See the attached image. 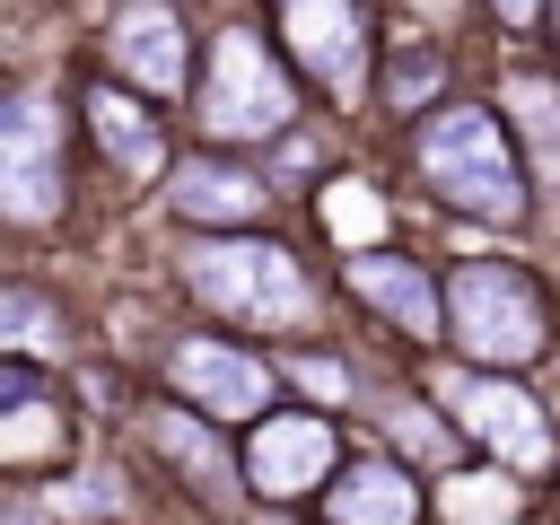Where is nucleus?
Wrapping results in <instances>:
<instances>
[{
  "mask_svg": "<svg viewBox=\"0 0 560 525\" xmlns=\"http://www.w3.org/2000/svg\"><path fill=\"white\" fill-rule=\"evenodd\" d=\"M166 280L228 332H262V341H315L324 332V271L271 236V228H228V236H175L166 245Z\"/></svg>",
  "mask_w": 560,
  "mask_h": 525,
  "instance_id": "f257e3e1",
  "label": "nucleus"
},
{
  "mask_svg": "<svg viewBox=\"0 0 560 525\" xmlns=\"http://www.w3.org/2000/svg\"><path fill=\"white\" fill-rule=\"evenodd\" d=\"M402 166L455 219H481V228H525L534 219L525 158H516V140H508V122H499L490 96H438L429 114H411Z\"/></svg>",
  "mask_w": 560,
  "mask_h": 525,
  "instance_id": "f03ea898",
  "label": "nucleus"
},
{
  "mask_svg": "<svg viewBox=\"0 0 560 525\" xmlns=\"http://www.w3.org/2000/svg\"><path fill=\"white\" fill-rule=\"evenodd\" d=\"M438 341H455L464 368H499V376L551 359L560 324H551L542 271H525L516 254H464V262H446V280H438Z\"/></svg>",
  "mask_w": 560,
  "mask_h": 525,
  "instance_id": "7ed1b4c3",
  "label": "nucleus"
},
{
  "mask_svg": "<svg viewBox=\"0 0 560 525\" xmlns=\"http://www.w3.org/2000/svg\"><path fill=\"white\" fill-rule=\"evenodd\" d=\"M184 105H192L201 149H245V158H254V149H271L280 131H298V79H289V61L271 52V35L245 26V18H228V26L192 52Z\"/></svg>",
  "mask_w": 560,
  "mask_h": 525,
  "instance_id": "20e7f679",
  "label": "nucleus"
},
{
  "mask_svg": "<svg viewBox=\"0 0 560 525\" xmlns=\"http://www.w3.org/2000/svg\"><path fill=\"white\" fill-rule=\"evenodd\" d=\"M429 402L446 411L464 455H490V472H508V481H551L560 472V420L516 376H499V368H438Z\"/></svg>",
  "mask_w": 560,
  "mask_h": 525,
  "instance_id": "39448f33",
  "label": "nucleus"
},
{
  "mask_svg": "<svg viewBox=\"0 0 560 525\" xmlns=\"http://www.w3.org/2000/svg\"><path fill=\"white\" fill-rule=\"evenodd\" d=\"M70 219V105L44 79L0 88V236H52Z\"/></svg>",
  "mask_w": 560,
  "mask_h": 525,
  "instance_id": "423d86ee",
  "label": "nucleus"
},
{
  "mask_svg": "<svg viewBox=\"0 0 560 525\" xmlns=\"http://www.w3.org/2000/svg\"><path fill=\"white\" fill-rule=\"evenodd\" d=\"M262 35L271 52L289 61L298 88H315L324 105H368V79H376V9L368 0H262Z\"/></svg>",
  "mask_w": 560,
  "mask_h": 525,
  "instance_id": "0eeeda50",
  "label": "nucleus"
},
{
  "mask_svg": "<svg viewBox=\"0 0 560 525\" xmlns=\"http://www.w3.org/2000/svg\"><path fill=\"white\" fill-rule=\"evenodd\" d=\"M158 394L201 411L210 429H245L280 402V376H271V350L262 341H236V332H210V324H175L158 341Z\"/></svg>",
  "mask_w": 560,
  "mask_h": 525,
  "instance_id": "6e6552de",
  "label": "nucleus"
},
{
  "mask_svg": "<svg viewBox=\"0 0 560 525\" xmlns=\"http://www.w3.org/2000/svg\"><path fill=\"white\" fill-rule=\"evenodd\" d=\"M158 210L184 228V236H228V228H271L280 210V184L262 158L245 149H175L158 166Z\"/></svg>",
  "mask_w": 560,
  "mask_h": 525,
  "instance_id": "1a4fd4ad",
  "label": "nucleus"
},
{
  "mask_svg": "<svg viewBox=\"0 0 560 525\" xmlns=\"http://www.w3.org/2000/svg\"><path fill=\"white\" fill-rule=\"evenodd\" d=\"M341 464V420L315 411V402H271L262 420H245V446H236V472H245V499L262 508H298L332 481Z\"/></svg>",
  "mask_w": 560,
  "mask_h": 525,
  "instance_id": "9d476101",
  "label": "nucleus"
},
{
  "mask_svg": "<svg viewBox=\"0 0 560 525\" xmlns=\"http://www.w3.org/2000/svg\"><path fill=\"white\" fill-rule=\"evenodd\" d=\"M192 52H201V35H192L184 0H105V18H96L105 79H122L149 105H175L192 88Z\"/></svg>",
  "mask_w": 560,
  "mask_h": 525,
  "instance_id": "9b49d317",
  "label": "nucleus"
},
{
  "mask_svg": "<svg viewBox=\"0 0 560 525\" xmlns=\"http://www.w3.org/2000/svg\"><path fill=\"white\" fill-rule=\"evenodd\" d=\"M131 438L149 446V464H158L192 508L245 516V472H236L228 429H210L201 411H184V402H166V394H140V402H131Z\"/></svg>",
  "mask_w": 560,
  "mask_h": 525,
  "instance_id": "f8f14e48",
  "label": "nucleus"
},
{
  "mask_svg": "<svg viewBox=\"0 0 560 525\" xmlns=\"http://www.w3.org/2000/svg\"><path fill=\"white\" fill-rule=\"evenodd\" d=\"M332 289H341L368 324H385L402 350H429V341H438V271H429L420 254H402V245H341Z\"/></svg>",
  "mask_w": 560,
  "mask_h": 525,
  "instance_id": "ddd939ff",
  "label": "nucleus"
},
{
  "mask_svg": "<svg viewBox=\"0 0 560 525\" xmlns=\"http://www.w3.org/2000/svg\"><path fill=\"white\" fill-rule=\"evenodd\" d=\"M79 131H88V149H96V166H105L114 184H158V166L175 158L166 114H158L149 96H131L122 79H105V70L79 88Z\"/></svg>",
  "mask_w": 560,
  "mask_h": 525,
  "instance_id": "4468645a",
  "label": "nucleus"
},
{
  "mask_svg": "<svg viewBox=\"0 0 560 525\" xmlns=\"http://www.w3.org/2000/svg\"><path fill=\"white\" fill-rule=\"evenodd\" d=\"M315 499H324V525H420L429 516L420 472L394 455H341Z\"/></svg>",
  "mask_w": 560,
  "mask_h": 525,
  "instance_id": "2eb2a0df",
  "label": "nucleus"
},
{
  "mask_svg": "<svg viewBox=\"0 0 560 525\" xmlns=\"http://www.w3.org/2000/svg\"><path fill=\"white\" fill-rule=\"evenodd\" d=\"M0 359H26V368H70L79 359V315L52 280L0 271Z\"/></svg>",
  "mask_w": 560,
  "mask_h": 525,
  "instance_id": "dca6fc26",
  "label": "nucleus"
},
{
  "mask_svg": "<svg viewBox=\"0 0 560 525\" xmlns=\"http://www.w3.org/2000/svg\"><path fill=\"white\" fill-rule=\"evenodd\" d=\"M499 122L525 158V184L560 201V79L534 70V61H508L499 70Z\"/></svg>",
  "mask_w": 560,
  "mask_h": 525,
  "instance_id": "f3484780",
  "label": "nucleus"
},
{
  "mask_svg": "<svg viewBox=\"0 0 560 525\" xmlns=\"http://www.w3.org/2000/svg\"><path fill=\"white\" fill-rule=\"evenodd\" d=\"M385 438H394V464H411V472H455L464 464V438L446 429V411L438 402H420L411 385H368V402H359Z\"/></svg>",
  "mask_w": 560,
  "mask_h": 525,
  "instance_id": "a211bd4d",
  "label": "nucleus"
},
{
  "mask_svg": "<svg viewBox=\"0 0 560 525\" xmlns=\"http://www.w3.org/2000/svg\"><path fill=\"white\" fill-rule=\"evenodd\" d=\"M455 88V52L438 44V35H420V44H394V52H376V79H368V96L394 114V122H411V114H429L438 96Z\"/></svg>",
  "mask_w": 560,
  "mask_h": 525,
  "instance_id": "6ab92c4d",
  "label": "nucleus"
},
{
  "mask_svg": "<svg viewBox=\"0 0 560 525\" xmlns=\"http://www.w3.org/2000/svg\"><path fill=\"white\" fill-rule=\"evenodd\" d=\"M52 385V368H26V359H0V411H18L26 394H44Z\"/></svg>",
  "mask_w": 560,
  "mask_h": 525,
  "instance_id": "aec40b11",
  "label": "nucleus"
},
{
  "mask_svg": "<svg viewBox=\"0 0 560 525\" xmlns=\"http://www.w3.org/2000/svg\"><path fill=\"white\" fill-rule=\"evenodd\" d=\"M490 26H508V35H525V26H542V0H472Z\"/></svg>",
  "mask_w": 560,
  "mask_h": 525,
  "instance_id": "412c9836",
  "label": "nucleus"
},
{
  "mask_svg": "<svg viewBox=\"0 0 560 525\" xmlns=\"http://www.w3.org/2000/svg\"><path fill=\"white\" fill-rule=\"evenodd\" d=\"M0 525H52V516H44V499H35V490L0 481Z\"/></svg>",
  "mask_w": 560,
  "mask_h": 525,
  "instance_id": "4be33fe9",
  "label": "nucleus"
},
{
  "mask_svg": "<svg viewBox=\"0 0 560 525\" xmlns=\"http://www.w3.org/2000/svg\"><path fill=\"white\" fill-rule=\"evenodd\" d=\"M236 525H298V508H254V516H236Z\"/></svg>",
  "mask_w": 560,
  "mask_h": 525,
  "instance_id": "5701e85b",
  "label": "nucleus"
},
{
  "mask_svg": "<svg viewBox=\"0 0 560 525\" xmlns=\"http://www.w3.org/2000/svg\"><path fill=\"white\" fill-rule=\"evenodd\" d=\"M542 26H551V44H560V0H542Z\"/></svg>",
  "mask_w": 560,
  "mask_h": 525,
  "instance_id": "b1692460",
  "label": "nucleus"
}]
</instances>
